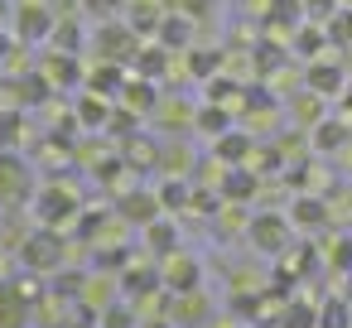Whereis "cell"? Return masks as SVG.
Returning <instances> with one entry per match:
<instances>
[{
	"label": "cell",
	"mask_w": 352,
	"mask_h": 328,
	"mask_svg": "<svg viewBox=\"0 0 352 328\" xmlns=\"http://www.w3.org/2000/svg\"><path fill=\"white\" fill-rule=\"evenodd\" d=\"M111 97H97V92H82L78 97V126H87V131H107V121H111Z\"/></svg>",
	"instance_id": "obj_27"
},
{
	"label": "cell",
	"mask_w": 352,
	"mask_h": 328,
	"mask_svg": "<svg viewBox=\"0 0 352 328\" xmlns=\"http://www.w3.org/2000/svg\"><path fill=\"white\" fill-rule=\"evenodd\" d=\"M193 131H198V135H212V140H217V135H227V131H232V107L203 102V107H198V116H193Z\"/></svg>",
	"instance_id": "obj_28"
},
{
	"label": "cell",
	"mask_w": 352,
	"mask_h": 328,
	"mask_svg": "<svg viewBox=\"0 0 352 328\" xmlns=\"http://www.w3.org/2000/svg\"><path fill=\"white\" fill-rule=\"evenodd\" d=\"M15 39L20 44H49L54 25H58V10L49 0H15Z\"/></svg>",
	"instance_id": "obj_4"
},
{
	"label": "cell",
	"mask_w": 352,
	"mask_h": 328,
	"mask_svg": "<svg viewBox=\"0 0 352 328\" xmlns=\"http://www.w3.org/2000/svg\"><path fill=\"white\" fill-rule=\"evenodd\" d=\"M39 73L54 83V92H63V87H78V83H87V73H82V63H78V54H63V49H54L44 63H39Z\"/></svg>",
	"instance_id": "obj_16"
},
{
	"label": "cell",
	"mask_w": 352,
	"mask_h": 328,
	"mask_svg": "<svg viewBox=\"0 0 352 328\" xmlns=\"http://www.w3.org/2000/svg\"><path fill=\"white\" fill-rule=\"evenodd\" d=\"M164 6H169V10H179V15H188V20H208L217 0H164Z\"/></svg>",
	"instance_id": "obj_34"
},
{
	"label": "cell",
	"mask_w": 352,
	"mask_h": 328,
	"mask_svg": "<svg viewBox=\"0 0 352 328\" xmlns=\"http://www.w3.org/2000/svg\"><path fill=\"white\" fill-rule=\"evenodd\" d=\"M102 328H135V318H131V309H121V304H111V309L102 314Z\"/></svg>",
	"instance_id": "obj_38"
},
{
	"label": "cell",
	"mask_w": 352,
	"mask_h": 328,
	"mask_svg": "<svg viewBox=\"0 0 352 328\" xmlns=\"http://www.w3.org/2000/svg\"><path fill=\"white\" fill-rule=\"evenodd\" d=\"M318 328H352V318H347V304H342V299H328V304L318 309Z\"/></svg>",
	"instance_id": "obj_33"
},
{
	"label": "cell",
	"mask_w": 352,
	"mask_h": 328,
	"mask_svg": "<svg viewBox=\"0 0 352 328\" xmlns=\"http://www.w3.org/2000/svg\"><path fill=\"white\" fill-rule=\"evenodd\" d=\"M347 63L342 58H333V54H323V58H309L304 63V87L309 92H318L323 102H338L342 97V87H347Z\"/></svg>",
	"instance_id": "obj_7"
},
{
	"label": "cell",
	"mask_w": 352,
	"mask_h": 328,
	"mask_svg": "<svg viewBox=\"0 0 352 328\" xmlns=\"http://www.w3.org/2000/svg\"><path fill=\"white\" fill-rule=\"evenodd\" d=\"M251 155H256V135L251 131H227V135L212 140V160H222V164H246Z\"/></svg>",
	"instance_id": "obj_19"
},
{
	"label": "cell",
	"mask_w": 352,
	"mask_h": 328,
	"mask_svg": "<svg viewBox=\"0 0 352 328\" xmlns=\"http://www.w3.org/2000/svg\"><path fill=\"white\" fill-rule=\"evenodd\" d=\"M164 15H169L164 0H126V25H131L140 39H155L160 25H164Z\"/></svg>",
	"instance_id": "obj_15"
},
{
	"label": "cell",
	"mask_w": 352,
	"mask_h": 328,
	"mask_svg": "<svg viewBox=\"0 0 352 328\" xmlns=\"http://www.w3.org/2000/svg\"><path fill=\"white\" fill-rule=\"evenodd\" d=\"M193 25H198V20H188V15H179V10H169L155 39H160L164 49H174V54H184V49H193Z\"/></svg>",
	"instance_id": "obj_24"
},
{
	"label": "cell",
	"mask_w": 352,
	"mask_h": 328,
	"mask_svg": "<svg viewBox=\"0 0 352 328\" xmlns=\"http://www.w3.org/2000/svg\"><path fill=\"white\" fill-rule=\"evenodd\" d=\"M160 174H184V179H193V145H188V135H164Z\"/></svg>",
	"instance_id": "obj_20"
},
{
	"label": "cell",
	"mask_w": 352,
	"mask_h": 328,
	"mask_svg": "<svg viewBox=\"0 0 352 328\" xmlns=\"http://www.w3.org/2000/svg\"><path fill=\"white\" fill-rule=\"evenodd\" d=\"M160 280H164L169 294H184V289H198L203 285V265H198V256H188L179 246V251L160 256Z\"/></svg>",
	"instance_id": "obj_9"
},
{
	"label": "cell",
	"mask_w": 352,
	"mask_h": 328,
	"mask_svg": "<svg viewBox=\"0 0 352 328\" xmlns=\"http://www.w3.org/2000/svg\"><path fill=\"white\" fill-rule=\"evenodd\" d=\"M20 261H25L34 275H58L63 261H68L63 232H54V227H34V232L20 241Z\"/></svg>",
	"instance_id": "obj_2"
},
{
	"label": "cell",
	"mask_w": 352,
	"mask_h": 328,
	"mask_svg": "<svg viewBox=\"0 0 352 328\" xmlns=\"http://www.w3.org/2000/svg\"><path fill=\"white\" fill-rule=\"evenodd\" d=\"M342 63H347V73H352V49H342Z\"/></svg>",
	"instance_id": "obj_43"
},
{
	"label": "cell",
	"mask_w": 352,
	"mask_h": 328,
	"mask_svg": "<svg viewBox=\"0 0 352 328\" xmlns=\"http://www.w3.org/2000/svg\"><path fill=\"white\" fill-rule=\"evenodd\" d=\"M140 328H179L174 318H155V323H140Z\"/></svg>",
	"instance_id": "obj_42"
},
{
	"label": "cell",
	"mask_w": 352,
	"mask_h": 328,
	"mask_svg": "<svg viewBox=\"0 0 352 328\" xmlns=\"http://www.w3.org/2000/svg\"><path fill=\"white\" fill-rule=\"evenodd\" d=\"M15 49H20V39H15V34H6V25H0V63H6Z\"/></svg>",
	"instance_id": "obj_39"
},
{
	"label": "cell",
	"mask_w": 352,
	"mask_h": 328,
	"mask_svg": "<svg viewBox=\"0 0 352 328\" xmlns=\"http://www.w3.org/2000/svg\"><path fill=\"white\" fill-rule=\"evenodd\" d=\"M338 6H342V0H304V20L323 25V20H333V15H338Z\"/></svg>",
	"instance_id": "obj_36"
},
{
	"label": "cell",
	"mask_w": 352,
	"mask_h": 328,
	"mask_svg": "<svg viewBox=\"0 0 352 328\" xmlns=\"http://www.w3.org/2000/svg\"><path fill=\"white\" fill-rule=\"evenodd\" d=\"M34 217H39V227H54V232H63V227H78V217H82V198H78V188L73 184H44L39 193H34Z\"/></svg>",
	"instance_id": "obj_1"
},
{
	"label": "cell",
	"mask_w": 352,
	"mask_h": 328,
	"mask_svg": "<svg viewBox=\"0 0 352 328\" xmlns=\"http://www.w3.org/2000/svg\"><path fill=\"white\" fill-rule=\"evenodd\" d=\"M246 241H251V251H261V256H285V251L294 246V222H289V212H251Z\"/></svg>",
	"instance_id": "obj_3"
},
{
	"label": "cell",
	"mask_w": 352,
	"mask_h": 328,
	"mask_svg": "<svg viewBox=\"0 0 352 328\" xmlns=\"http://www.w3.org/2000/svg\"><path fill=\"white\" fill-rule=\"evenodd\" d=\"M285 212H289L294 232H323V227H333V212H328L323 193H294Z\"/></svg>",
	"instance_id": "obj_10"
},
{
	"label": "cell",
	"mask_w": 352,
	"mask_h": 328,
	"mask_svg": "<svg viewBox=\"0 0 352 328\" xmlns=\"http://www.w3.org/2000/svg\"><path fill=\"white\" fill-rule=\"evenodd\" d=\"M121 87H126V63H97V68H87V92H97V97H121Z\"/></svg>",
	"instance_id": "obj_22"
},
{
	"label": "cell",
	"mask_w": 352,
	"mask_h": 328,
	"mask_svg": "<svg viewBox=\"0 0 352 328\" xmlns=\"http://www.w3.org/2000/svg\"><path fill=\"white\" fill-rule=\"evenodd\" d=\"M323 34L333 49H352V6H338V15L323 20Z\"/></svg>",
	"instance_id": "obj_31"
},
{
	"label": "cell",
	"mask_w": 352,
	"mask_h": 328,
	"mask_svg": "<svg viewBox=\"0 0 352 328\" xmlns=\"http://www.w3.org/2000/svg\"><path fill=\"white\" fill-rule=\"evenodd\" d=\"M217 193H222L227 203H256V193H261V174H256L251 164H227L222 179H217Z\"/></svg>",
	"instance_id": "obj_13"
},
{
	"label": "cell",
	"mask_w": 352,
	"mask_h": 328,
	"mask_svg": "<svg viewBox=\"0 0 352 328\" xmlns=\"http://www.w3.org/2000/svg\"><path fill=\"white\" fill-rule=\"evenodd\" d=\"M352 140V131H347V116H323L314 131H309V145H314V155H342V145Z\"/></svg>",
	"instance_id": "obj_18"
},
{
	"label": "cell",
	"mask_w": 352,
	"mask_h": 328,
	"mask_svg": "<svg viewBox=\"0 0 352 328\" xmlns=\"http://www.w3.org/2000/svg\"><path fill=\"white\" fill-rule=\"evenodd\" d=\"M25 198H34V169L25 164V155L0 150V203L20 208Z\"/></svg>",
	"instance_id": "obj_6"
},
{
	"label": "cell",
	"mask_w": 352,
	"mask_h": 328,
	"mask_svg": "<svg viewBox=\"0 0 352 328\" xmlns=\"http://www.w3.org/2000/svg\"><path fill=\"white\" fill-rule=\"evenodd\" d=\"M285 111H289V121H294L299 131H314V126L323 121V97L304 87L299 97H289V107H285Z\"/></svg>",
	"instance_id": "obj_26"
},
{
	"label": "cell",
	"mask_w": 352,
	"mask_h": 328,
	"mask_svg": "<svg viewBox=\"0 0 352 328\" xmlns=\"http://www.w3.org/2000/svg\"><path fill=\"white\" fill-rule=\"evenodd\" d=\"M251 227V212H246V203H217V217H212V232L217 237H236V232H246Z\"/></svg>",
	"instance_id": "obj_30"
},
{
	"label": "cell",
	"mask_w": 352,
	"mask_h": 328,
	"mask_svg": "<svg viewBox=\"0 0 352 328\" xmlns=\"http://www.w3.org/2000/svg\"><path fill=\"white\" fill-rule=\"evenodd\" d=\"M193 116H198V107L188 102V97H160V107H155V126L164 131V135H188L193 131Z\"/></svg>",
	"instance_id": "obj_12"
},
{
	"label": "cell",
	"mask_w": 352,
	"mask_h": 328,
	"mask_svg": "<svg viewBox=\"0 0 352 328\" xmlns=\"http://www.w3.org/2000/svg\"><path fill=\"white\" fill-rule=\"evenodd\" d=\"M116 217L126 222V227H150L155 217H164V203H160V193H150V188H121V198H116Z\"/></svg>",
	"instance_id": "obj_8"
},
{
	"label": "cell",
	"mask_w": 352,
	"mask_h": 328,
	"mask_svg": "<svg viewBox=\"0 0 352 328\" xmlns=\"http://www.w3.org/2000/svg\"><path fill=\"white\" fill-rule=\"evenodd\" d=\"M49 44H54V49H63V54H78V49H82V30H78V20H63V15H58V25H54Z\"/></svg>",
	"instance_id": "obj_32"
},
{
	"label": "cell",
	"mask_w": 352,
	"mask_h": 328,
	"mask_svg": "<svg viewBox=\"0 0 352 328\" xmlns=\"http://www.w3.org/2000/svg\"><path fill=\"white\" fill-rule=\"evenodd\" d=\"M208 314H212V299L203 294V285L198 289H184V294H169V318L179 328H203Z\"/></svg>",
	"instance_id": "obj_14"
},
{
	"label": "cell",
	"mask_w": 352,
	"mask_h": 328,
	"mask_svg": "<svg viewBox=\"0 0 352 328\" xmlns=\"http://www.w3.org/2000/svg\"><path fill=\"white\" fill-rule=\"evenodd\" d=\"M140 34L116 15V20H102V30H97V39H92V49H97V58H107V63H131L135 54H140Z\"/></svg>",
	"instance_id": "obj_5"
},
{
	"label": "cell",
	"mask_w": 352,
	"mask_h": 328,
	"mask_svg": "<svg viewBox=\"0 0 352 328\" xmlns=\"http://www.w3.org/2000/svg\"><path fill=\"white\" fill-rule=\"evenodd\" d=\"M145 251H155V256L179 251V227H174V217H169V212H164V217H155V222L145 227Z\"/></svg>",
	"instance_id": "obj_29"
},
{
	"label": "cell",
	"mask_w": 352,
	"mask_h": 328,
	"mask_svg": "<svg viewBox=\"0 0 352 328\" xmlns=\"http://www.w3.org/2000/svg\"><path fill=\"white\" fill-rule=\"evenodd\" d=\"M160 150H164V140H150V135H140V131H131V135H121V160H126V169L131 174H160Z\"/></svg>",
	"instance_id": "obj_11"
},
{
	"label": "cell",
	"mask_w": 352,
	"mask_h": 328,
	"mask_svg": "<svg viewBox=\"0 0 352 328\" xmlns=\"http://www.w3.org/2000/svg\"><path fill=\"white\" fill-rule=\"evenodd\" d=\"M0 328H30V294L20 285H0Z\"/></svg>",
	"instance_id": "obj_21"
},
{
	"label": "cell",
	"mask_w": 352,
	"mask_h": 328,
	"mask_svg": "<svg viewBox=\"0 0 352 328\" xmlns=\"http://www.w3.org/2000/svg\"><path fill=\"white\" fill-rule=\"evenodd\" d=\"M193 179H184V174H164V184L155 188L160 193V203H164V212L169 217H179V212H188V203H193Z\"/></svg>",
	"instance_id": "obj_23"
},
{
	"label": "cell",
	"mask_w": 352,
	"mask_h": 328,
	"mask_svg": "<svg viewBox=\"0 0 352 328\" xmlns=\"http://www.w3.org/2000/svg\"><path fill=\"white\" fill-rule=\"evenodd\" d=\"M342 6H352V0H342Z\"/></svg>",
	"instance_id": "obj_44"
},
{
	"label": "cell",
	"mask_w": 352,
	"mask_h": 328,
	"mask_svg": "<svg viewBox=\"0 0 352 328\" xmlns=\"http://www.w3.org/2000/svg\"><path fill=\"white\" fill-rule=\"evenodd\" d=\"M285 328H318V309H309V304H289V309H285Z\"/></svg>",
	"instance_id": "obj_35"
},
{
	"label": "cell",
	"mask_w": 352,
	"mask_h": 328,
	"mask_svg": "<svg viewBox=\"0 0 352 328\" xmlns=\"http://www.w3.org/2000/svg\"><path fill=\"white\" fill-rule=\"evenodd\" d=\"M338 107H342V116H352V78H347V87H342V97H338Z\"/></svg>",
	"instance_id": "obj_40"
},
{
	"label": "cell",
	"mask_w": 352,
	"mask_h": 328,
	"mask_svg": "<svg viewBox=\"0 0 352 328\" xmlns=\"http://www.w3.org/2000/svg\"><path fill=\"white\" fill-rule=\"evenodd\" d=\"M126 111H135V116H155V107H160V83L155 78H126V87H121V97H116Z\"/></svg>",
	"instance_id": "obj_17"
},
{
	"label": "cell",
	"mask_w": 352,
	"mask_h": 328,
	"mask_svg": "<svg viewBox=\"0 0 352 328\" xmlns=\"http://www.w3.org/2000/svg\"><path fill=\"white\" fill-rule=\"evenodd\" d=\"M289 49L309 63V58H323L333 44H328V34H323V25H314V20H304V25H294V39H289Z\"/></svg>",
	"instance_id": "obj_25"
},
{
	"label": "cell",
	"mask_w": 352,
	"mask_h": 328,
	"mask_svg": "<svg viewBox=\"0 0 352 328\" xmlns=\"http://www.w3.org/2000/svg\"><path fill=\"white\" fill-rule=\"evenodd\" d=\"M82 10L92 20H116V10H126V0H82Z\"/></svg>",
	"instance_id": "obj_37"
},
{
	"label": "cell",
	"mask_w": 352,
	"mask_h": 328,
	"mask_svg": "<svg viewBox=\"0 0 352 328\" xmlns=\"http://www.w3.org/2000/svg\"><path fill=\"white\" fill-rule=\"evenodd\" d=\"M10 15H15V6H10V0H0V25H6Z\"/></svg>",
	"instance_id": "obj_41"
}]
</instances>
